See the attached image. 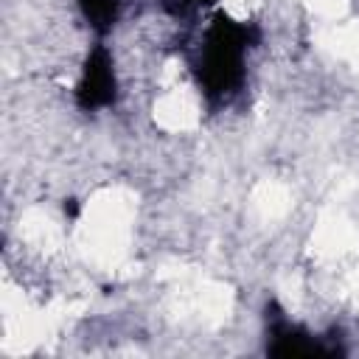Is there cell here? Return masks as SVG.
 Listing matches in <instances>:
<instances>
[{"instance_id": "cell-1", "label": "cell", "mask_w": 359, "mask_h": 359, "mask_svg": "<svg viewBox=\"0 0 359 359\" xmlns=\"http://www.w3.org/2000/svg\"><path fill=\"white\" fill-rule=\"evenodd\" d=\"M115 98V70H112V59L104 48H95L87 56V65L81 70V81H79V104L84 109L93 107H104L112 104Z\"/></svg>"}]
</instances>
